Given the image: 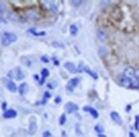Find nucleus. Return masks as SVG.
Here are the masks:
<instances>
[{"instance_id": "f257e3e1", "label": "nucleus", "mask_w": 139, "mask_h": 137, "mask_svg": "<svg viewBox=\"0 0 139 137\" xmlns=\"http://www.w3.org/2000/svg\"><path fill=\"white\" fill-rule=\"evenodd\" d=\"M8 77L10 79H15L16 81H21L24 79L25 75L22 72L21 68L20 67H16L13 69H11L8 73Z\"/></svg>"}, {"instance_id": "f03ea898", "label": "nucleus", "mask_w": 139, "mask_h": 137, "mask_svg": "<svg viewBox=\"0 0 139 137\" xmlns=\"http://www.w3.org/2000/svg\"><path fill=\"white\" fill-rule=\"evenodd\" d=\"M17 40V36L15 34L10 32H5L3 33V36H2V45L7 46L10 44L13 43V42L16 41Z\"/></svg>"}, {"instance_id": "7ed1b4c3", "label": "nucleus", "mask_w": 139, "mask_h": 137, "mask_svg": "<svg viewBox=\"0 0 139 137\" xmlns=\"http://www.w3.org/2000/svg\"><path fill=\"white\" fill-rule=\"evenodd\" d=\"M2 81L3 82V85L6 87V88L11 92H16L17 91V87H16V83L14 82L12 80L8 78H3Z\"/></svg>"}, {"instance_id": "20e7f679", "label": "nucleus", "mask_w": 139, "mask_h": 137, "mask_svg": "<svg viewBox=\"0 0 139 137\" xmlns=\"http://www.w3.org/2000/svg\"><path fill=\"white\" fill-rule=\"evenodd\" d=\"M27 19L30 20V21H37V20L39 19V14L37 10H33V9L27 10Z\"/></svg>"}, {"instance_id": "39448f33", "label": "nucleus", "mask_w": 139, "mask_h": 137, "mask_svg": "<svg viewBox=\"0 0 139 137\" xmlns=\"http://www.w3.org/2000/svg\"><path fill=\"white\" fill-rule=\"evenodd\" d=\"M65 110H66V112H68V114H71V113H73V112H77V111L79 110V106L73 102H68L65 105Z\"/></svg>"}, {"instance_id": "423d86ee", "label": "nucleus", "mask_w": 139, "mask_h": 137, "mask_svg": "<svg viewBox=\"0 0 139 137\" xmlns=\"http://www.w3.org/2000/svg\"><path fill=\"white\" fill-rule=\"evenodd\" d=\"M79 78H73L71 79L69 81H68V85H67V89L68 90L69 92H73V89L76 88V87L79 85Z\"/></svg>"}, {"instance_id": "0eeeda50", "label": "nucleus", "mask_w": 139, "mask_h": 137, "mask_svg": "<svg viewBox=\"0 0 139 137\" xmlns=\"http://www.w3.org/2000/svg\"><path fill=\"white\" fill-rule=\"evenodd\" d=\"M135 71H136V69L134 68L127 67L124 70V76L132 80V78H135Z\"/></svg>"}, {"instance_id": "6e6552de", "label": "nucleus", "mask_w": 139, "mask_h": 137, "mask_svg": "<svg viewBox=\"0 0 139 137\" xmlns=\"http://www.w3.org/2000/svg\"><path fill=\"white\" fill-rule=\"evenodd\" d=\"M132 82H133V81L131 80V79L127 78V77L122 76L121 78H120V84H121V86H123L124 88H131Z\"/></svg>"}, {"instance_id": "1a4fd4ad", "label": "nucleus", "mask_w": 139, "mask_h": 137, "mask_svg": "<svg viewBox=\"0 0 139 137\" xmlns=\"http://www.w3.org/2000/svg\"><path fill=\"white\" fill-rule=\"evenodd\" d=\"M83 110H84V112H89L90 115L92 116V117L95 118H98V116H99V114H98L97 111L96 110V109L92 108V107L90 106H88V105H86V106H84L83 107Z\"/></svg>"}, {"instance_id": "9d476101", "label": "nucleus", "mask_w": 139, "mask_h": 137, "mask_svg": "<svg viewBox=\"0 0 139 137\" xmlns=\"http://www.w3.org/2000/svg\"><path fill=\"white\" fill-rule=\"evenodd\" d=\"M63 67L66 68L68 72H70V73H72V74H74L77 72V68H76L75 65L73 64V63H70V62L65 63Z\"/></svg>"}, {"instance_id": "9b49d317", "label": "nucleus", "mask_w": 139, "mask_h": 137, "mask_svg": "<svg viewBox=\"0 0 139 137\" xmlns=\"http://www.w3.org/2000/svg\"><path fill=\"white\" fill-rule=\"evenodd\" d=\"M17 116V112L14 110V109H10V110H6L3 113V117L4 118H14Z\"/></svg>"}, {"instance_id": "f8f14e48", "label": "nucleus", "mask_w": 139, "mask_h": 137, "mask_svg": "<svg viewBox=\"0 0 139 137\" xmlns=\"http://www.w3.org/2000/svg\"><path fill=\"white\" fill-rule=\"evenodd\" d=\"M110 116H111V119H112L113 121L114 122V123H118V124H121V123H122L121 117H120V116L119 115L118 112H112L110 113Z\"/></svg>"}, {"instance_id": "ddd939ff", "label": "nucleus", "mask_w": 139, "mask_h": 137, "mask_svg": "<svg viewBox=\"0 0 139 137\" xmlns=\"http://www.w3.org/2000/svg\"><path fill=\"white\" fill-rule=\"evenodd\" d=\"M97 37L101 41H105L107 39V33L103 27H100L97 30Z\"/></svg>"}, {"instance_id": "4468645a", "label": "nucleus", "mask_w": 139, "mask_h": 137, "mask_svg": "<svg viewBox=\"0 0 139 137\" xmlns=\"http://www.w3.org/2000/svg\"><path fill=\"white\" fill-rule=\"evenodd\" d=\"M27 91H28V85L26 82L21 83L19 88H18V92H19V93L21 95H25L27 92Z\"/></svg>"}, {"instance_id": "2eb2a0df", "label": "nucleus", "mask_w": 139, "mask_h": 137, "mask_svg": "<svg viewBox=\"0 0 139 137\" xmlns=\"http://www.w3.org/2000/svg\"><path fill=\"white\" fill-rule=\"evenodd\" d=\"M37 129H38V126H37V123L35 122H32L29 125V134L31 136H33L35 133L37 132Z\"/></svg>"}, {"instance_id": "dca6fc26", "label": "nucleus", "mask_w": 139, "mask_h": 137, "mask_svg": "<svg viewBox=\"0 0 139 137\" xmlns=\"http://www.w3.org/2000/svg\"><path fill=\"white\" fill-rule=\"evenodd\" d=\"M28 33L32 34L33 35H34V36H45V35H46V33L44 32V31H41V32H36L35 28L28 29Z\"/></svg>"}, {"instance_id": "f3484780", "label": "nucleus", "mask_w": 139, "mask_h": 137, "mask_svg": "<svg viewBox=\"0 0 139 137\" xmlns=\"http://www.w3.org/2000/svg\"><path fill=\"white\" fill-rule=\"evenodd\" d=\"M84 71L85 72H86L88 75H90V76L92 77V78H94L95 80H96V79L98 78V75H97V74L95 73L94 71H92L91 69H90L89 68H84Z\"/></svg>"}, {"instance_id": "a211bd4d", "label": "nucleus", "mask_w": 139, "mask_h": 137, "mask_svg": "<svg viewBox=\"0 0 139 137\" xmlns=\"http://www.w3.org/2000/svg\"><path fill=\"white\" fill-rule=\"evenodd\" d=\"M69 30H70V34H71L72 35H76L78 33V27H76L74 24H73V25L70 26Z\"/></svg>"}, {"instance_id": "6ab92c4d", "label": "nucleus", "mask_w": 139, "mask_h": 137, "mask_svg": "<svg viewBox=\"0 0 139 137\" xmlns=\"http://www.w3.org/2000/svg\"><path fill=\"white\" fill-rule=\"evenodd\" d=\"M21 61H22V64H25V65L27 66V67H30V66L32 65V63H31V61L29 60L27 57H21Z\"/></svg>"}, {"instance_id": "aec40b11", "label": "nucleus", "mask_w": 139, "mask_h": 137, "mask_svg": "<svg viewBox=\"0 0 139 137\" xmlns=\"http://www.w3.org/2000/svg\"><path fill=\"white\" fill-rule=\"evenodd\" d=\"M41 75H42V77H43V78H47V77L49 76V75H50L49 69H48V68H44L43 69H42V71H41Z\"/></svg>"}, {"instance_id": "412c9836", "label": "nucleus", "mask_w": 139, "mask_h": 137, "mask_svg": "<svg viewBox=\"0 0 139 137\" xmlns=\"http://www.w3.org/2000/svg\"><path fill=\"white\" fill-rule=\"evenodd\" d=\"M65 123H66V115L62 114L59 119V123H60V125H64Z\"/></svg>"}, {"instance_id": "4be33fe9", "label": "nucleus", "mask_w": 139, "mask_h": 137, "mask_svg": "<svg viewBox=\"0 0 139 137\" xmlns=\"http://www.w3.org/2000/svg\"><path fill=\"white\" fill-rule=\"evenodd\" d=\"M50 98H51V93H50V92H48V91L44 92V100H43V103L46 102V100H47L48 99H50Z\"/></svg>"}, {"instance_id": "5701e85b", "label": "nucleus", "mask_w": 139, "mask_h": 137, "mask_svg": "<svg viewBox=\"0 0 139 137\" xmlns=\"http://www.w3.org/2000/svg\"><path fill=\"white\" fill-rule=\"evenodd\" d=\"M95 130L96 131L97 133H99V135H100V133H103V128L102 127L101 125H96V127H95Z\"/></svg>"}, {"instance_id": "b1692460", "label": "nucleus", "mask_w": 139, "mask_h": 137, "mask_svg": "<svg viewBox=\"0 0 139 137\" xmlns=\"http://www.w3.org/2000/svg\"><path fill=\"white\" fill-rule=\"evenodd\" d=\"M81 3H82V1H79V0H75V1L72 2V4H73L74 7H79Z\"/></svg>"}, {"instance_id": "393cba45", "label": "nucleus", "mask_w": 139, "mask_h": 137, "mask_svg": "<svg viewBox=\"0 0 139 137\" xmlns=\"http://www.w3.org/2000/svg\"><path fill=\"white\" fill-rule=\"evenodd\" d=\"M99 52H100V54H101L102 56H106L107 51V50L105 49V48H101V49H100V51H99Z\"/></svg>"}, {"instance_id": "a878e982", "label": "nucleus", "mask_w": 139, "mask_h": 137, "mask_svg": "<svg viewBox=\"0 0 139 137\" xmlns=\"http://www.w3.org/2000/svg\"><path fill=\"white\" fill-rule=\"evenodd\" d=\"M139 116H136V122H135V127H136L137 129H139Z\"/></svg>"}, {"instance_id": "bb28decb", "label": "nucleus", "mask_w": 139, "mask_h": 137, "mask_svg": "<svg viewBox=\"0 0 139 137\" xmlns=\"http://www.w3.org/2000/svg\"><path fill=\"white\" fill-rule=\"evenodd\" d=\"M43 137H51V134L49 130H46L43 133Z\"/></svg>"}, {"instance_id": "cd10ccee", "label": "nucleus", "mask_w": 139, "mask_h": 137, "mask_svg": "<svg viewBox=\"0 0 139 137\" xmlns=\"http://www.w3.org/2000/svg\"><path fill=\"white\" fill-rule=\"evenodd\" d=\"M41 61L43 63H44V64H48V63H49V59H48V57L45 56L41 57Z\"/></svg>"}, {"instance_id": "c85d7f7f", "label": "nucleus", "mask_w": 139, "mask_h": 137, "mask_svg": "<svg viewBox=\"0 0 139 137\" xmlns=\"http://www.w3.org/2000/svg\"><path fill=\"white\" fill-rule=\"evenodd\" d=\"M135 78L137 79V81H139V69H136L135 71Z\"/></svg>"}, {"instance_id": "c756f323", "label": "nucleus", "mask_w": 139, "mask_h": 137, "mask_svg": "<svg viewBox=\"0 0 139 137\" xmlns=\"http://www.w3.org/2000/svg\"><path fill=\"white\" fill-rule=\"evenodd\" d=\"M4 10H5L4 5L2 4V3H0V14H1V13H3V12H4Z\"/></svg>"}, {"instance_id": "7c9ffc66", "label": "nucleus", "mask_w": 139, "mask_h": 137, "mask_svg": "<svg viewBox=\"0 0 139 137\" xmlns=\"http://www.w3.org/2000/svg\"><path fill=\"white\" fill-rule=\"evenodd\" d=\"M61 101H62V99H61L60 96H58V97H56L55 99V104H59V103L61 102Z\"/></svg>"}, {"instance_id": "2f4dec72", "label": "nucleus", "mask_w": 139, "mask_h": 137, "mask_svg": "<svg viewBox=\"0 0 139 137\" xmlns=\"http://www.w3.org/2000/svg\"><path fill=\"white\" fill-rule=\"evenodd\" d=\"M6 106H7L6 102H3V104H2V109H3V111H6Z\"/></svg>"}, {"instance_id": "473e14b6", "label": "nucleus", "mask_w": 139, "mask_h": 137, "mask_svg": "<svg viewBox=\"0 0 139 137\" xmlns=\"http://www.w3.org/2000/svg\"><path fill=\"white\" fill-rule=\"evenodd\" d=\"M131 105H128L126 106V112H129L130 111H131Z\"/></svg>"}, {"instance_id": "72a5a7b5", "label": "nucleus", "mask_w": 139, "mask_h": 137, "mask_svg": "<svg viewBox=\"0 0 139 137\" xmlns=\"http://www.w3.org/2000/svg\"><path fill=\"white\" fill-rule=\"evenodd\" d=\"M129 137H136V136H135V135L133 134L132 132H130L129 133Z\"/></svg>"}, {"instance_id": "f704fd0d", "label": "nucleus", "mask_w": 139, "mask_h": 137, "mask_svg": "<svg viewBox=\"0 0 139 137\" xmlns=\"http://www.w3.org/2000/svg\"><path fill=\"white\" fill-rule=\"evenodd\" d=\"M34 78L36 79V80H39V78H38V75H34Z\"/></svg>"}, {"instance_id": "c9c22d12", "label": "nucleus", "mask_w": 139, "mask_h": 137, "mask_svg": "<svg viewBox=\"0 0 139 137\" xmlns=\"http://www.w3.org/2000/svg\"><path fill=\"white\" fill-rule=\"evenodd\" d=\"M98 137H107L106 136H104V135H99Z\"/></svg>"}]
</instances>
